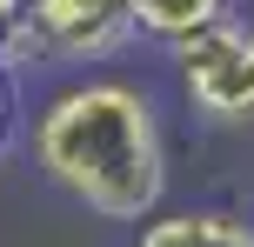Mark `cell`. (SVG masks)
Listing matches in <instances>:
<instances>
[{"mask_svg": "<svg viewBox=\"0 0 254 247\" xmlns=\"http://www.w3.org/2000/svg\"><path fill=\"white\" fill-rule=\"evenodd\" d=\"M167 67H174L181 107L201 127H221V134H248L254 127V27L241 13L207 27L188 47H174Z\"/></svg>", "mask_w": 254, "mask_h": 247, "instance_id": "obj_3", "label": "cell"}, {"mask_svg": "<svg viewBox=\"0 0 254 247\" xmlns=\"http://www.w3.org/2000/svg\"><path fill=\"white\" fill-rule=\"evenodd\" d=\"M34 167L94 221H154L167 200L161 100L127 74H67L34 107Z\"/></svg>", "mask_w": 254, "mask_h": 247, "instance_id": "obj_1", "label": "cell"}, {"mask_svg": "<svg viewBox=\"0 0 254 247\" xmlns=\"http://www.w3.org/2000/svg\"><path fill=\"white\" fill-rule=\"evenodd\" d=\"M13 127H20V80H13L7 67H0V154H7Z\"/></svg>", "mask_w": 254, "mask_h": 247, "instance_id": "obj_6", "label": "cell"}, {"mask_svg": "<svg viewBox=\"0 0 254 247\" xmlns=\"http://www.w3.org/2000/svg\"><path fill=\"white\" fill-rule=\"evenodd\" d=\"M127 20H134V40H154V47H188L207 27L234 20V0H127Z\"/></svg>", "mask_w": 254, "mask_h": 247, "instance_id": "obj_5", "label": "cell"}, {"mask_svg": "<svg viewBox=\"0 0 254 247\" xmlns=\"http://www.w3.org/2000/svg\"><path fill=\"white\" fill-rule=\"evenodd\" d=\"M134 247H254V214L241 207H161L134 227Z\"/></svg>", "mask_w": 254, "mask_h": 247, "instance_id": "obj_4", "label": "cell"}, {"mask_svg": "<svg viewBox=\"0 0 254 247\" xmlns=\"http://www.w3.org/2000/svg\"><path fill=\"white\" fill-rule=\"evenodd\" d=\"M20 13H27V0H0V27H13Z\"/></svg>", "mask_w": 254, "mask_h": 247, "instance_id": "obj_7", "label": "cell"}, {"mask_svg": "<svg viewBox=\"0 0 254 247\" xmlns=\"http://www.w3.org/2000/svg\"><path fill=\"white\" fill-rule=\"evenodd\" d=\"M134 47L127 0H27L13 27H0V67L13 80L34 67L94 74L101 60H121Z\"/></svg>", "mask_w": 254, "mask_h": 247, "instance_id": "obj_2", "label": "cell"}]
</instances>
